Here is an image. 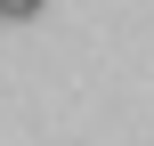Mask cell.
Wrapping results in <instances>:
<instances>
[{"instance_id": "cell-1", "label": "cell", "mask_w": 154, "mask_h": 146, "mask_svg": "<svg viewBox=\"0 0 154 146\" xmlns=\"http://www.w3.org/2000/svg\"><path fill=\"white\" fill-rule=\"evenodd\" d=\"M0 16H8V24H24V16H41V0H0Z\"/></svg>"}]
</instances>
